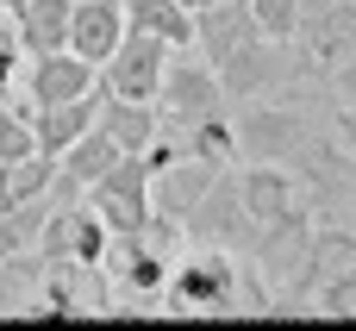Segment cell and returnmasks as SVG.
<instances>
[{
  "mask_svg": "<svg viewBox=\"0 0 356 331\" xmlns=\"http://www.w3.org/2000/svg\"><path fill=\"white\" fill-rule=\"evenodd\" d=\"M113 163H119V144H113V131L94 119V125H88V131H81L63 156H56V181H63V188H75V194H88V188H94Z\"/></svg>",
  "mask_w": 356,
  "mask_h": 331,
  "instance_id": "obj_14",
  "label": "cell"
},
{
  "mask_svg": "<svg viewBox=\"0 0 356 331\" xmlns=\"http://www.w3.org/2000/svg\"><path fill=\"white\" fill-rule=\"evenodd\" d=\"M125 25L163 38L169 50H194V13L181 0H125Z\"/></svg>",
  "mask_w": 356,
  "mask_h": 331,
  "instance_id": "obj_17",
  "label": "cell"
},
{
  "mask_svg": "<svg viewBox=\"0 0 356 331\" xmlns=\"http://www.w3.org/2000/svg\"><path fill=\"white\" fill-rule=\"evenodd\" d=\"M250 13H257V31H263V38L294 44V31H300V0H250Z\"/></svg>",
  "mask_w": 356,
  "mask_h": 331,
  "instance_id": "obj_21",
  "label": "cell"
},
{
  "mask_svg": "<svg viewBox=\"0 0 356 331\" xmlns=\"http://www.w3.org/2000/svg\"><path fill=\"white\" fill-rule=\"evenodd\" d=\"M19 69H25V44H19V19H13V13H0V100L13 94Z\"/></svg>",
  "mask_w": 356,
  "mask_h": 331,
  "instance_id": "obj_23",
  "label": "cell"
},
{
  "mask_svg": "<svg viewBox=\"0 0 356 331\" xmlns=\"http://www.w3.org/2000/svg\"><path fill=\"white\" fill-rule=\"evenodd\" d=\"M207 113H225V94H219V75L207 56H188V50H169L163 63V88H156V119L169 131H188L194 119Z\"/></svg>",
  "mask_w": 356,
  "mask_h": 331,
  "instance_id": "obj_4",
  "label": "cell"
},
{
  "mask_svg": "<svg viewBox=\"0 0 356 331\" xmlns=\"http://www.w3.org/2000/svg\"><path fill=\"white\" fill-rule=\"evenodd\" d=\"M181 150L200 156V163H213V169H232V163H238V125H232L225 113H207V119L188 125V144H181Z\"/></svg>",
  "mask_w": 356,
  "mask_h": 331,
  "instance_id": "obj_19",
  "label": "cell"
},
{
  "mask_svg": "<svg viewBox=\"0 0 356 331\" xmlns=\"http://www.w3.org/2000/svg\"><path fill=\"white\" fill-rule=\"evenodd\" d=\"M307 69H313L307 50L300 44H282V38H250L225 63H213L225 100H282L294 81H307Z\"/></svg>",
  "mask_w": 356,
  "mask_h": 331,
  "instance_id": "obj_2",
  "label": "cell"
},
{
  "mask_svg": "<svg viewBox=\"0 0 356 331\" xmlns=\"http://www.w3.org/2000/svg\"><path fill=\"white\" fill-rule=\"evenodd\" d=\"M181 6H188V13H200V6H213V0H181Z\"/></svg>",
  "mask_w": 356,
  "mask_h": 331,
  "instance_id": "obj_28",
  "label": "cell"
},
{
  "mask_svg": "<svg viewBox=\"0 0 356 331\" xmlns=\"http://www.w3.org/2000/svg\"><path fill=\"white\" fill-rule=\"evenodd\" d=\"M181 232H188V244H219V250H250V238H257V219L244 213V194H238V169H219L213 175V188L200 194V207L181 219Z\"/></svg>",
  "mask_w": 356,
  "mask_h": 331,
  "instance_id": "obj_5",
  "label": "cell"
},
{
  "mask_svg": "<svg viewBox=\"0 0 356 331\" xmlns=\"http://www.w3.org/2000/svg\"><path fill=\"white\" fill-rule=\"evenodd\" d=\"M25 88H31V106H63V100L100 88V69L63 44V50H44V56L25 63Z\"/></svg>",
  "mask_w": 356,
  "mask_h": 331,
  "instance_id": "obj_8",
  "label": "cell"
},
{
  "mask_svg": "<svg viewBox=\"0 0 356 331\" xmlns=\"http://www.w3.org/2000/svg\"><path fill=\"white\" fill-rule=\"evenodd\" d=\"M163 307L169 313H244V263H238V250L194 244L188 257H175V269L163 282Z\"/></svg>",
  "mask_w": 356,
  "mask_h": 331,
  "instance_id": "obj_1",
  "label": "cell"
},
{
  "mask_svg": "<svg viewBox=\"0 0 356 331\" xmlns=\"http://www.w3.org/2000/svg\"><path fill=\"white\" fill-rule=\"evenodd\" d=\"M6 169H13V163H0V200H6Z\"/></svg>",
  "mask_w": 356,
  "mask_h": 331,
  "instance_id": "obj_27",
  "label": "cell"
},
{
  "mask_svg": "<svg viewBox=\"0 0 356 331\" xmlns=\"http://www.w3.org/2000/svg\"><path fill=\"white\" fill-rule=\"evenodd\" d=\"M238 194H244V213H250L257 225H269V219H282V213L300 207V181H294L282 163H250V169H238Z\"/></svg>",
  "mask_w": 356,
  "mask_h": 331,
  "instance_id": "obj_12",
  "label": "cell"
},
{
  "mask_svg": "<svg viewBox=\"0 0 356 331\" xmlns=\"http://www.w3.org/2000/svg\"><path fill=\"white\" fill-rule=\"evenodd\" d=\"M44 275H50V263L31 250V244H19L6 263H0V313H25L31 319V307H38V288H44Z\"/></svg>",
  "mask_w": 356,
  "mask_h": 331,
  "instance_id": "obj_18",
  "label": "cell"
},
{
  "mask_svg": "<svg viewBox=\"0 0 356 331\" xmlns=\"http://www.w3.org/2000/svg\"><path fill=\"white\" fill-rule=\"evenodd\" d=\"M213 175H219L213 163H200V156L181 150L169 169L150 175V213H163V219H188V213L200 207V194L213 188Z\"/></svg>",
  "mask_w": 356,
  "mask_h": 331,
  "instance_id": "obj_9",
  "label": "cell"
},
{
  "mask_svg": "<svg viewBox=\"0 0 356 331\" xmlns=\"http://www.w3.org/2000/svg\"><path fill=\"white\" fill-rule=\"evenodd\" d=\"M0 13H6V6H0Z\"/></svg>",
  "mask_w": 356,
  "mask_h": 331,
  "instance_id": "obj_29",
  "label": "cell"
},
{
  "mask_svg": "<svg viewBox=\"0 0 356 331\" xmlns=\"http://www.w3.org/2000/svg\"><path fill=\"white\" fill-rule=\"evenodd\" d=\"M332 138H338V144H344V150L356 156V106H344V113H338V125H332Z\"/></svg>",
  "mask_w": 356,
  "mask_h": 331,
  "instance_id": "obj_25",
  "label": "cell"
},
{
  "mask_svg": "<svg viewBox=\"0 0 356 331\" xmlns=\"http://www.w3.org/2000/svg\"><path fill=\"white\" fill-rule=\"evenodd\" d=\"M332 88H338V100H344V106H356V50H344V56H338Z\"/></svg>",
  "mask_w": 356,
  "mask_h": 331,
  "instance_id": "obj_24",
  "label": "cell"
},
{
  "mask_svg": "<svg viewBox=\"0 0 356 331\" xmlns=\"http://www.w3.org/2000/svg\"><path fill=\"white\" fill-rule=\"evenodd\" d=\"M163 63H169V44L125 25V38L113 44V56L100 63V88H106V94H125V100H156Z\"/></svg>",
  "mask_w": 356,
  "mask_h": 331,
  "instance_id": "obj_7",
  "label": "cell"
},
{
  "mask_svg": "<svg viewBox=\"0 0 356 331\" xmlns=\"http://www.w3.org/2000/svg\"><path fill=\"white\" fill-rule=\"evenodd\" d=\"M319 144L313 119L282 106V100H250V113L238 119V156L250 163H282V169H300V156Z\"/></svg>",
  "mask_w": 356,
  "mask_h": 331,
  "instance_id": "obj_3",
  "label": "cell"
},
{
  "mask_svg": "<svg viewBox=\"0 0 356 331\" xmlns=\"http://www.w3.org/2000/svg\"><path fill=\"white\" fill-rule=\"evenodd\" d=\"M313 313H325V319H356V269L332 275L325 288H313Z\"/></svg>",
  "mask_w": 356,
  "mask_h": 331,
  "instance_id": "obj_22",
  "label": "cell"
},
{
  "mask_svg": "<svg viewBox=\"0 0 356 331\" xmlns=\"http://www.w3.org/2000/svg\"><path fill=\"white\" fill-rule=\"evenodd\" d=\"M100 100H106V88H88V94H75V100H63V106H38V113H31L38 150H44V156H63V150L100 119Z\"/></svg>",
  "mask_w": 356,
  "mask_h": 331,
  "instance_id": "obj_13",
  "label": "cell"
},
{
  "mask_svg": "<svg viewBox=\"0 0 356 331\" xmlns=\"http://www.w3.org/2000/svg\"><path fill=\"white\" fill-rule=\"evenodd\" d=\"M69 13H75V0H25V6H13L25 56L63 50V44H69Z\"/></svg>",
  "mask_w": 356,
  "mask_h": 331,
  "instance_id": "obj_15",
  "label": "cell"
},
{
  "mask_svg": "<svg viewBox=\"0 0 356 331\" xmlns=\"http://www.w3.org/2000/svg\"><path fill=\"white\" fill-rule=\"evenodd\" d=\"M81 200L106 219V232H138V225L150 219V163L131 156V150H119V163H113Z\"/></svg>",
  "mask_w": 356,
  "mask_h": 331,
  "instance_id": "obj_6",
  "label": "cell"
},
{
  "mask_svg": "<svg viewBox=\"0 0 356 331\" xmlns=\"http://www.w3.org/2000/svg\"><path fill=\"white\" fill-rule=\"evenodd\" d=\"M31 113H38V106H13V100H0V163H19V156L38 150V125H31Z\"/></svg>",
  "mask_w": 356,
  "mask_h": 331,
  "instance_id": "obj_20",
  "label": "cell"
},
{
  "mask_svg": "<svg viewBox=\"0 0 356 331\" xmlns=\"http://www.w3.org/2000/svg\"><path fill=\"white\" fill-rule=\"evenodd\" d=\"M100 125H106V131H113V144H119V150H131V156L163 131L156 100H125V94H106V100H100Z\"/></svg>",
  "mask_w": 356,
  "mask_h": 331,
  "instance_id": "obj_16",
  "label": "cell"
},
{
  "mask_svg": "<svg viewBox=\"0 0 356 331\" xmlns=\"http://www.w3.org/2000/svg\"><path fill=\"white\" fill-rule=\"evenodd\" d=\"M119 38H125V0H75V13H69V50L75 56H88L100 69Z\"/></svg>",
  "mask_w": 356,
  "mask_h": 331,
  "instance_id": "obj_11",
  "label": "cell"
},
{
  "mask_svg": "<svg viewBox=\"0 0 356 331\" xmlns=\"http://www.w3.org/2000/svg\"><path fill=\"white\" fill-rule=\"evenodd\" d=\"M250 38H263L250 0H213V6L194 13V44H200L207 63H225V56H232L238 44H250Z\"/></svg>",
  "mask_w": 356,
  "mask_h": 331,
  "instance_id": "obj_10",
  "label": "cell"
},
{
  "mask_svg": "<svg viewBox=\"0 0 356 331\" xmlns=\"http://www.w3.org/2000/svg\"><path fill=\"white\" fill-rule=\"evenodd\" d=\"M19 244H25V238H19V232H13V219H6V213H0V263H6V257H13V250H19Z\"/></svg>",
  "mask_w": 356,
  "mask_h": 331,
  "instance_id": "obj_26",
  "label": "cell"
}]
</instances>
